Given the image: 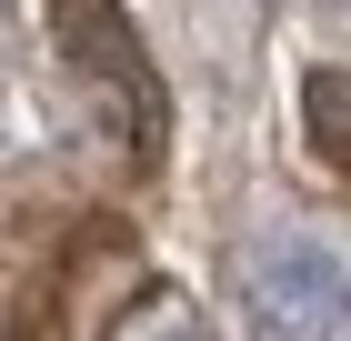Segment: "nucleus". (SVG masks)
Returning <instances> with one entry per match:
<instances>
[{"label":"nucleus","mask_w":351,"mask_h":341,"mask_svg":"<svg viewBox=\"0 0 351 341\" xmlns=\"http://www.w3.org/2000/svg\"><path fill=\"white\" fill-rule=\"evenodd\" d=\"M60 30H71V60H81V71H110V80H121L141 141H161V80H151V60H141L131 21H121L110 0H60Z\"/></svg>","instance_id":"f257e3e1"},{"label":"nucleus","mask_w":351,"mask_h":341,"mask_svg":"<svg viewBox=\"0 0 351 341\" xmlns=\"http://www.w3.org/2000/svg\"><path fill=\"white\" fill-rule=\"evenodd\" d=\"M261 311L291 321V331H341V311H351L341 261H331L322 241H281V251H261Z\"/></svg>","instance_id":"f03ea898"},{"label":"nucleus","mask_w":351,"mask_h":341,"mask_svg":"<svg viewBox=\"0 0 351 341\" xmlns=\"http://www.w3.org/2000/svg\"><path fill=\"white\" fill-rule=\"evenodd\" d=\"M311 141L331 161H351V71H322L311 80Z\"/></svg>","instance_id":"7ed1b4c3"},{"label":"nucleus","mask_w":351,"mask_h":341,"mask_svg":"<svg viewBox=\"0 0 351 341\" xmlns=\"http://www.w3.org/2000/svg\"><path fill=\"white\" fill-rule=\"evenodd\" d=\"M161 341H201V331H191V321H171V331H161Z\"/></svg>","instance_id":"20e7f679"}]
</instances>
